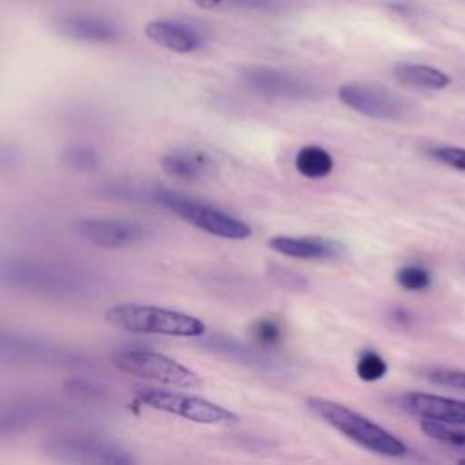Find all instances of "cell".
<instances>
[{
	"mask_svg": "<svg viewBox=\"0 0 465 465\" xmlns=\"http://www.w3.org/2000/svg\"><path fill=\"white\" fill-rule=\"evenodd\" d=\"M105 322L116 329L134 334H162L198 340L207 332L205 323L198 316L149 303H114L105 311Z\"/></svg>",
	"mask_w": 465,
	"mask_h": 465,
	"instance_id": "cell-3",
	"label": "cell"
},
{
	"mask_svg": "<svg viewBox=\"0 0 465 465\" xmlns=\"http://www.w3.org/2000/svg\"><path fill=\"white\" fill-rule=\"evenodd\" d=\"M251 338L256 345L265 349H276L283 341V327L276 318H258L252 322Z\"/></svg>",
	"mask_w": 465,
	"mask_h": 465,
	"instance_id": "cell-22",
	"label": "cell"
},
{
	"mask_svg": "<svg viewBox=\"0 0 465 465\" xmlns=\"http://www.w3.org/2000/svg\"><path fill=\"white\" fill-rule=\"evenodd\" d=\"M269 247L282 256L300 260H341L347 256V247L336 240L318 236H272Z\"/></svg>",
	"mask_w": 465,
	"mask_h": 465,
	"instance_id": "cell-15",
	"label": "cell"
},
{
	"mask_svg": "<svg viewBox=\"0 0 465 465\" xmlns=\"http://www.w3.org/2000/svg\"><path fill=\"white\" fill-rule=\"evenodd\" d=\"M40 450L58 463L78 465H131L136 463V456L120 441L78 430L53 432L40 441Z\"/></svg>",
	"mask_w": 465,
	"mask_h": 465,
	"instance_id": "cell-4",
	"label": "cell"
},
{
	"mask_svg": "<svg viewBox=\"0 0 465 465\" xmlns=\"http://www.w3.org/2000/svg\"><path fill=\"white\" fill-rule=\"evenodd\" d=\"M71 229L82 242L104 249L131 247L142 243L149 234L142 223L118 218H80Z\"/></svg>",
	"mask_w": 465,
	"mask_h": 465,
	"instance_id": "cell-12",
	"label": "cell"
},
{
	"mask_svg": "<svg viewBox=\"0 0 465 465\" xmlns=\"http://www.w3.org/2000/svg\"><path fill=\"white\" fill-rule=\"evenodd\" d=\"M307 407L329 427L374 454L387 458H403L409 452V447L398 436L340 401L309 398Z\"/></svg>",
	"mask_w": 465,
	"mask_h": 465,
	"instance_id": "cell-2",
	"label": "cell"
},
{
	"mask_svg": "<svg viewBox=\"0 0 465 465\" xmlns=\"http://www.w3.org/2000/svg\"><path fill=\"white\" fill-rule=\"evenodd\" d=\"M162 169L178 180H198L213 169V160L200 151L176 149L162 156Z\"/></svg>",
	"mask_w": 465,
	"mask_h": 465,
	"instance_id": "cell-18",
	"label": "cell"
},
{
	"mask_svg": "<svg viewBox=\"0 0 465 465\" xmlns=\"http://www.w3.org/2000/svg\"><path fill=\"white\" fill-rule=\"evenodd\" d=\"M111 361L122 372L136 378H143V380H151L156 383L180 387V389L202 387V378L198 372L151 349H134V347L118 349L111 354Z\"/></svg>",
	"mask_w": 465,
	"mask_h": 465,
	"instance_id": "cell-7",
	"label": "cell"
},
{
	"mask_svg": "<svg viewBox=\"0 0 465 465\" xmlns=\"http://www.w3.org/2000/svg\"><path fill=\"white\" fill-rule=\"evenodd\" d=\"M338 98L349 109L376 120H401L409 114V104L396 93L372 84H343Z\"/></svg>",
	"mask_w": 465,
	"mask_h": 465,
	"instance_id": "cell-11",
	"label": "cell"
},
{
	"mask_svg": "<svg viewBox=\"0 0 465 465\" xmlns=\"http://www.w3.org/2000/svg\"><path fill=\"white\" fill-rule=\"evenodd\" d=\"M56 31L67 38L89 44H109L118 38V27L93 15H65L56 20Z\"/></svg>",
	"mask_w": 465,
	"mask_h": 465,
	"instance_id": "cell-16",
	"label": "cell"
},
{
	"mask_svg": "<svg viewBox=\"0 0 465 465\" xmlns=\"http://www.w3.org/2000/svg\"><path fill=\"white\" fill-rule=\"evenodd\" d=\"M396 282L405 291H425L430 285V272L421 265H403L396 272Z\"/></svg>",
	"mask_w": 465,
	"mask_h": 465,
	"instance_id": "cell-26",
	"label": "cell"
},
{
	"mask_svg": "<svg viewBox=\"0 0 465 465\" xmlns=\"http://www.w3.org/2000/svg\"><path fill=\"white\" fill-rule=\"evenodd\" d=\"M240 80L251 93L267 100L303 102L320 96V91L312 82L269 65H247L240 71Z\"/></svg>",
	"mask_w": 465,
	"mask_h": 465,
	"instance_id": "cell-10",
	"label": "cell"
},
{
	"mask_svg": "<svg viewBox=\"0 0 465 465\" xmlns=\"http://www.w3.org/2000/svg\"><path fill=\"white\" fill-rule=\"evenodd\" d=\"M389 320H391L394 325L407 327V325L412 322V316H411V312H409L405 307L396 305V307H392V309L389 311Z\"/></svg>",
	"mask_w": 465,
	"mask_h": 465,
	"instance_id": "cell-30",
	"label": "cell"
},
{
	"mask_svg": "<svg viewBox=\"0 0 465 465\" xmlns=\"http://www.w3.org/2000/svg\"><path fill=\"white\" fill-rule=\"evenodd\" d=\"M149 200L211 236L223 240H245L251 236V225L238 216L173 189L154 187L149 191Z\"/></svg>",
	"mask_w": 465,
	"mask_h": 465,
	"instance_id": "cell-5",
	"label": "cell"
},
{
	"mask_svg": "<svg viewBox=\"0 0 465 465\" xmlns=\"http://www.w3.org/2000/svg\"><path fill=\"white\" fill-rule=\"evenodd\" d=\"M143 33L153 44L173 53H193L202 45L200 35L176 20H151L145 24Z\"/></svg>",
	"mask_w": 465,
	"mask_h": 465,
	"instance_id": "cell-17",
	"label": "cell"
},
{
	"mask_svg": "<svg viewBox=\"0 0 465 465\" xmlns=\"http://www.w3.org/2000/svg\"><path fill=\"white\" fill-rule=\"evenodd\" d=\"M193 4H196L198 7H202V9H213V7H216L218 4H222V0H191Z\"/></svg>",
	"mask_w": 465,
	"mask_h": 465,
	"instance_id": "cell-31",
	"label": "cell"
},
{
	"mask_svg": "<svg viewBox=\"0 0 465 465\" xmlns=\"http://www.w3.org/2000/svg\"><path fill=\"white\" fill-rule=\"evenodd\" d=\"M62 163L74 173H89L94 171L100 163L98 153L87 143H74L64 149Z\"/></svg>",
	"mask_w": 465,
	"mask_h": 465,
	"instance_id": "cell-21",
	"label": "cell"
},
{
	"mask_svg": "<svg viewBox=\"0 0 465 465\" xmlns=\"http://www.w3.org/2000/svg\"><path fill=\"white\" fill-rule=\"evenodd\" d=\"M67 416L65 407L47 400H15L2 407L0 412V436H16L35 425L45 421H56Z\"/></svg>",
	"mask_w": 465,
	"mask_h": 465,
	"instance_id": "cell-13",
	"label": "cell"
},
{
	"mask_svg": "<svg viewBox=\"0 0 465 465\" xmlns=\"http://www.w3.org/2000/svg\"><path fill=\"white\" fill-rule=\"evenodd\" d=\"M429 154L438 160L440 163H445L452 169L465 173V149L454 147V145H438L429 151Z\"/></svg>",
	"mask_w": 465,
	"mask_h": 465,
	"instance_id": "cell-29",
	"label": "cell"
},
{
	"mask_svg": "<svg viewBox=\"0 0 465 465\" xmlns=\"http://www.w3.org/2000/svg\"><path fill=\"white\" fill-rule=\"evenodd\" d=\"M420 429L427 438H430L434 441L465 450V430H460V429L456 430L449 423H441V421H434V420H421Z\"/></svg>",
	"mask_w": 465,
	"mask_h": 465,
	"instance_id": "cell-23",
	"label": "cell"
},
{
	"mask_svg": "<svg viewBox=\"0 0 465 465\" xmlns=\"http://www.w3.org/2000/svg\"><path fill=\"white\" fill-rule=\"evenodd\" d=\"M394 78L405 85L421 87V89H445L450 85V76L441 69L425 64H398L392 71Z\"/></svg>",
	"mask_w": 465,
	"mask_h": 465,
	"instance_id": "cell-19",
	"label": "cell"
},
{
	"mask_svg": "<svg viewBox=\"0 0 465 465\" xmlns=\"http://www.w3.org/2000/svg\"><path fill=\"white\" fill-rule=\"evenodd\" d=\"M0 280L7 289L54 300H82L100 292L96 272L60 260L11 258L2 263Z\"/></svg>",
	"mask_w": 465,
	"mask_h": 465,
	"instance_id": "cell-1",
	"label": "cell"
},
{
	"mask_svg": "<svg viewBox=\"0 0 465 465\" xmlns=\"http://www.w3.org/2000/svg\"><path fill=\"white\" fill-rule=\"evenodd\" d=\"M240 4L249 7H269L271 0H240Z\"/></svg>",
	"mask_w": 465,
	"mask_h": 465,
	"instance_id": "cell-32",
	"label": "cell"
},
{
	"mask_svg": "<svg viewBox=\"0 0 465 465\" xmlns=\"http://www.w3.org/2000/svg\"><path fill=\"white\" fill-rule=\"evenodd\" d=\"M400 405L421 418L449 425H465V401L429 392H407L400 398Z\"/></svg>",
	"mask_w": 465,
	"mask_h": 465,
	"instance_id": "cell-14",
	"label": "cell"
},
{
	"mask_svg": "<svg viewBox=\"0 0 465 465\" xmlns=\"http://www.w3.org/2000/svg\"><path fill=\"white\" fill-rule=\"evenodd\" d=\"M427 380L434 385H440V387L465 391V371L436 367V369L427 371Z\"/></svg>",
	"mask_w": 465,
	"mask_h": 465,
	"instance_id": "cell-28",
	"label": "cell"
},
{
	"mask_svg": "<svg viewBox=\"0 0 465 465\" xmlns=\"http://www.w3.org/2000/svg\"><path fill=\"white\" fill-rule=\"evenodd\" d=\"M267 276L280 287L287 289V291H305L307 289V280L292 271V269H287V267H282V265H269L267 267Z\"/></svg>",
	"mask_w": 465,
	"mask_h": 465,
	"instance_id": "cell-27",
	"label": "cell"
},
{
	"mask_svg": "<svg viewBox=\"0 0 465 465\" xmlns=\"http://www.w3.org/2000/svg\"><path fill=\"white\" fill-rule=\"evenodd\" d=\"M134 394L143 405L154 411L174 414L194 423L234 425L240 421L238 414H234L232 411L200 396L174 392V391L158 389V387H147V385L136 387Z\"/></svg>",
	"mask_w": 465,
	"mask_h": 465,
	"instance_id": "cell-8",
	"label": "cell"
},
{
	"mask_svg": "<svg viewBox=\"0 0 465 465\" xmlns=\"http://www.w3.org/2000/svg\"><path fill=\"white\" fill-rule=\"evenodd\" d=\"M0 358L7 365H44L60 369H89L93 365V358L76 347L7 331L0 336Z\"/></svg>",
	"mask_w": 465,
	"mask_h": 465,
	"instance_id": "cell-6",
	"label": "cell"
},
{
	"mask_svg": "<svg viewBox=\"0 0 465 465\" xmlns=\"http://www.w3.org/2000/svg\"><path fill=\"white\" fill-rule=\"evenodd\" d=\"M198 343L203 351L263 376L282 378V376H292L296 372V363H292L289 358L276 354L271 349L260 347L256 343L247 345L222 332H214V334L205 332L202 338H198Z\"/></svg>",
	"mask_w": 465,
	"mask_h": 465,
	"instance_id": "cell-9",
	"label": "cell"
},
{
	"mask_svg": "<svg viewBox=\"0 0 465 465\" xmlns=\"http://www.w3.org/2000/svg\"><path fill=\"white\" fill-rule=\"evenodd\" d=\"M65 391L80 400V401H104L107 398V391L104 385L89 380V378H71L65 381Z\"/></svg>",
	"mask_w": 465,
	"mask_h": 465,
	"instance_id": "cell-25",
	"label": "cell"
},
{
	"mask_svg": "<svg viewBox=\"0 0 465 465\" xmlns=\"http://www.w3.org/2000/svg\"><path fill=\"white\" fill-rule=\"evenodd\" d=\"M294 167L303 178L320 180L332 173L334 158L325 147L316 143H307L298 149L294 156Z\"/></svg>",
	"mask_w": 465,
	"mask_h": 465,
	"instance_id": "cell-20",
	"label": "cell"
},
{
	"mask_svg": "<svg viewBox=\"0 0 465 465\" xmlns=\"http://www.w3.org/2000/svg\"><path fill=\"white\" fill-rule=\"evenodd\" d=\"M387 361L372 349H363L356 360V374L361 381L372 383L387 374Z\"/></svg>",
	"mask_w": 465,
	"mask_h": 465,
	"instance_id": "cell-24",
	"label": "cell"
}]
</instances>
